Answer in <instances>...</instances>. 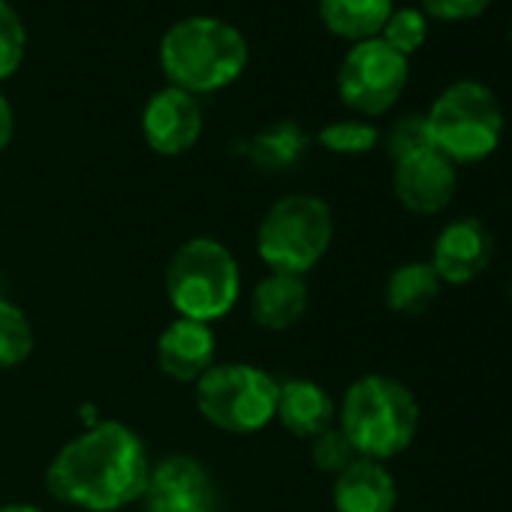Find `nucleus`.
I'll use <instances>...</instances> for the list:
<instances>
[{
	"label": "nucleus",
	"mask_w": 512,
	"mask_h": 512,
	"mask_svg": "<svg viewBox=\"0 0 512 512\" xmlns=\"http://www.w3.org/2000/svg\"><path fill=\"white\" fill-rule=\"evenodd\" d=\"M509 40H512V25H509Z\"/></svg>",
	"instance_id": "30"
},
{
	"label": "nucleus",
	"mask_w": 512,
	"mask_h": 512,
	"mask_svg": "<svg viewBox=\"0 0 512 512\" xmlns=\"http://www.w3.org/2000/svg\"><path fill=\"white\" fill-rule=\"evenodd\" d=\"M166 296L178 317L196 323L223 320L241 296V269L235 253L217 241L196 235L184 241L166 266Z\"/></svg>",
	"instance_id": "4"
},
{
	"label": "nucleus",
	"mask_w": 512,
	"mask_h": 512,
	"mask_svg": "<svg viewBox=\"0 0 512 512\" xmlns=\"http://www.w3.org/2000/svg\"><path fill=\"white\" fill-rule=\"evenodd\" d=\"M410 82V58L389 49L380 37L353 43L338 67V97L362 118L389 112Z\"/></svg>",
	"instance_id": "8"
},
{
	"label": "nucleus",
	"mask_w": 512,
	"mask_h": 512,
	"mask_svg": "<svg viewBox=\"0 0 512 512\" xmlns=\"http://www.w3.org/2000/svg\"><path fill=\"white\" fill-rule=\"evenodd\" d=\"M431 148L449 163L467 166L482 163L500 148L503 139V106L494 91L476 79H458L446 85L431 109L425 112Z\"/></svg>",
	"instance_id": "5"
},
{
	"label": "nucleus",
	"mask_w": 512,
	"mask_h": 512,
	"mask_svg": "<svg viewBox=\"0 0 512 512\" xmlns=\"http://www.w3.org/2000/svg\"><path fill=\"white\" fill-rule=\"evenodd\" d=\"M509 302H512V281H509Z\"/></svg>",
	"instance_id": "29"
},
{
	"label": "nucleus",
	"mask_w": 512,
	"mask_h": 512,
	"mask_svg": "<svg viewBox=\"0 0 512 512\" xmlns=\"http://www.w3.org/2000/svg\"><path fill=\"white\" fill-rule=\"evenodd\" d=\"M338 428L359 458L389 461L401 455L419 431V401L407 383L389 374H365L344 392Z\"/></svg>",
	"instance_id": "3"
},
{
	"label": "nucleus",
	"mask_w": 512,
	"mask_h": 512,
	"mask_svg": "<svg viewBox=\"0 0 512 512\" xmlns=\"http://www.w3.org/2000/svg\"><path fill=\"white\" fill-rule=\"evenodd\" d=\"M338 416L335 398L314 380L296 377L278 386V407L275 419L296 437L314 440L320 431L332 428Z\"/></svg>",
	"instance_id": "16"
},
{
	"label": "nucleus",
	"mask_w": 512,
	"mask_h": 512,
	"mask_svg": "<svg viewBox=\"0 0 512 512\" xmlns=\"http://www.w3.org/2000/svg\"><path fill=\"white\" fill-rule=\"evenodd\" d=\"M0 512H43L31 503H10V506H0Z\"/></svg>",
	"instance_id": "28"
},
{
	"label": "nucleus",
	"mask_w": 512,
	"mask_h": 512,
	"mask_svg": "<svg viewBox=\"0 0 512 512\" xmlns=\"http://www.w3.org/2000/svg\"><path fill=\"white\" fill-rule=\"evenodd\" d=\"M148 473L142 437L118 419H100L61 446L46 470V488L82 512H118L142 500Z\"/></svg>",
	"instance_id": "1"
},
{
	"label": "nucleus",
	"mask_w": 512,
	"mask_h": 512,
	"mask_svg": "<svg viewBox=\"0 0 512 512\" xmlns=\"http://www.w3.org/2000/svg\"><path fill=\"white\" fill-rule=\"evenodd\" d=\"M13 133H16V115H13V106L10 100L0 94V154H4L13 142Z\"/></svg>",
	"instance_id": "27"
},
{
	"label": "nucleus",
	"mask_w": 512,
	"mask_h": 512,
	"mask_svg": "<svg viewBox=\"0 0 512 512\" xmlns=\"http://www.w3.org/2000/svg\"><path fill=\"white\" fill-rule=\"evenodd\" d=\"M214 332L196 320H172L157 338V365L175 383H196L214 362Z\"/></svg>",
	"instance_id": "13"
},
{
	"label": "nucleus",
	"mask_w": 512,
	"mask_h": 512,
	"mask_svg": "<svg viewBox=\"0 0 512 512\" xmlns=\"http://www.w3.org/2000/svg\"><path fill=\"white\" fill-rule=\"evenodd\" d=\"M278 380L247 362L211 365L196 380V410L226 434H256L275 419Z\"/></svg>",
	"instance_id": "7"
},
{
	"label": "nucleus",
	"mask_w": 512,
	"mask_h": 512,
	"mask_svg": "<svg viewBox=\"0 0 512 512\" xmlns=\"http://www.w3.org/2000/svg\"><path fill=\"white\" fill-rule=\"evenodd\" d=\"M440 290H443V284H440L437 272L431 269V263L410 260V263H401L389 275L383 299H386V308L392 314H398V317H419V314H425L437 302Z\"/></svg>",
	"instance_id": "19"
},
{
	"label": "nucleus",
	"mask_w": 512,
	"mask_h": 512,
	"mask_svg": "<svg viewBox=\"0 0 512 512\" xmlns=\"http://www.w3.org/2000/svg\"><path fill=\"white\" fill-rule=\"evenodd\" d=\"M250 61L244 34L217 16L178 19L160 40V70L172 88L193 97L229 88Z\"/></svg>",
	"instance_id": "2"
},
{
	"label": "nucleus",
	"mask_w": 512,
	"mask_h": 512,
	"mask_svg": "<svg viewBox=\"0 0 512 512\" xmlns=\"http://www.w3.org/2000/svg\"><path fill=\"white\" fill-rule=\"evenodd\" d=\"M356 458H359V452L353 449V443L347 440V434H344L338 425L320 431V434L311 440V461H314V467L323 470V473L338 476V473L347 470Z\"/></svg>",
	"instance_id": "24"
},
{
	"label": "nucleus",
	"mask_w": 512,
	"mask_h": 512,
	"mask_svg": "<svg viewBox=\"0 0 512 512\" xmlns=\"http://www.w3.org/2000/svg\"><path fill=\"white\" fill-rule=\"evenodd\" d=\"M308 281L299 275L269 272L250 293V320L266 332H287L308 314Z\"/></svg>",
	"instance_id": "15"
},
{
	"label": "nucleus",
	"mask_w": 512,
	"mask_h": 512,
	"mask_svg": "<svg viewBox=\"0 0 512 512\" xmlns=\"http://www.w3.org/2000/svg\"><path fill=\"white\" fill-rule=\"evenodd\" d=\"M335 217L326 199L314 193H290L269 205L256 226V253L272 272L305 278L329 253Z\"/></svg>",
	"instance_id": "6"
},
{
	"label": "nucleus",
	"mask_w": 512,
	"mask_h": 512,
	"mask_svg": "<svg viewBox=\"0 0 512 512\" xmlns=\"http://www.w3.org/2000/svg\"><path fill=\"white\" fill-rule=\"evenodd\" d=\"M392 10L395 0H317V16L323 28L350 43L380 37Z\"/></svg>",
	"instance_id": "17"
},
{
	"label": "nucleus",
	"mask_w": 512,
	"mask_h": 512,
	"mask_svg": "<svg viewBox=\"0 0 512 512\" xmlns=\"http://www.w3.org/2000/svg\"><path fill=\"white\" fill-rule=\"evenodd\" d=\"M425 148H431L425 115H404L401 121L392 124V130L386 136V151H389L392 163L404 160L416 151H425Z\"/></svg>",
	"instance_id": "25"
},
{
	"label": "nucleus",
	"mask_w": 512,
	"mask_h": 512,
	"mask_svg": "<svg viewBox=\"0 0 512 512\" xmlns=\"http://www.w3.org/2000/svg\"><path fill=\"white\" fill-rule=\"evenodd\" d=\"M0 296H4V293H0Z\"/></svg>",
	"instance_id": "31"
},
{
	"label": "nucleus",
	"mask_w": 512,
	"mask_h": 512,
	"mask_svg": "<svg viewBox=\"0 0 512 512\" xmlns=\"http://www.w3.org/2000/svg\"><path fill=\"white\" fill-rule=\"evenodd\" d=\"M494 260V238L488 226L476 217H458L446 223L431 247V269L440 284L464 287L476 281Z\"/></svg>",
	"instance_id": "10"
},
{
	"label": "nucleus",
	"mask_w": 512,
	"mask_h": 512,
	"mask_svg": "<svg viewBox=\"0 0 512 512\" xmlns=\"http://www.w3.org/2000/svg\"><path fill=\"white\" fill-rule=\"evenodd\" d=\"M317 142L341 157H359L377 148L380 130L365 121V118H347V121H332L317 133Z\"/></svg>",
	"instance_id": "21"
},
{
	"label": "nucleus",
	"mask_w": 512,
	"mask_h": 512,
	"mask_svg": "<svg viewBox=\"0 0 512 512\" xmlns=\"http://www.w3.org/2000/svg\"><path fill=\"white\" fill-rule=\"evenodd\" d=\"M142 500L148 512H214L217 488L202 461L190 455H166L151 464Z\"/></svg>",
	"instance_id": "9"
},
{
	"label": "nucleus",
	"mask_w": 512,
	"mask_h": 512,
	"mask_svg": "<svg viewBox=\"0 0 512 512\" xmlns=\"http://www.w3.org/2000/svg\"><path fill=\"white\" fill-rule=\"evenodd\" d=\"M202 109L199 100L181 88H160L142 109V136L151 151L163 157L187 154L202 136Z\"/></svg>",
	"instance_id": "11"
},
{
	"label": "nucleus",
	"mask_w": 512,
	"mask_h": 512,
	"mask_svg": "<svg viewBox=\"0 0 512 512\" xmlns=\"http://www.w3.org/2000/svg\"><path fill=\"white\" fill-rule=\"evenodd\" d=\"M422 13L437 22H470L479 19L494 0H419Z\"/></svg>",
	"instance_id": "26"
},
{
	"label": "nucleus",
	"mask_w": 512,
	"mask_h": 512,
	"mask_svg": "<svg viewBox=\"0 0 512 512\" xmlns=\"http://www.w3.org/2000/svg\"><path fill=\"white\" fill-rule=\"evenodd\" d=\"M28 52V28L10 0H0V82L16 76Z\"/></svg>",
	"instance_id": "23"
},
{
	"label": "nucleus",
	"mask_w": 512,
	"mask_h": 512,
	"mask_svg": "<svg viewBox=\"0 0 512 512\" xmlns=\"http://www.w3.org/2000/svg\"><path fill=\"white\" fill-rule=\"evenodd\" d=\"M308 133L296 121H278L260 133L247 136L238 145V154L247 157L256 169L263 172H287L293 169L308 151Z\"/></svg>",
	"instance_id": "18"
},
{
	"label": "nucleus",
	"mask_w": 512,
	"mask_h": 512,
	"mask_svg": "<svg viewBox=\"0 0 512 512\" xmlns=\"http://www.w3.org/2000/svg\"><path fill=\"white\" fill-rule=\"evenodd\" d=\"M380 40L389 49H395L398 55L410 58L428 40V16L416 7H395L392 16L386 19L383 31H380Z\"/></svg>",
	"instance_id": "22"
},
{
	"label": "nucleus",
	"mask_w": 512,
	"mask_h": 512,
	"mask_svg": "<svg viewBox=\"0 0 512 512\" xmlns=\"http://www.w3.org/2000/svg\"><path fill=\"white\" fill-rule=\"evenodd\" d=\"M392 187L398 202L413 214H440L458 190V166L440 151L425 148L395 160Z\"/></svg>",
	"instance_id": "12"
},
{
	"label": "nucleus",
	"mask_w": 512,
	"mask_h": 512,
	"mask_svg": "<svg viewBox=\"0 0 512 512\" xmlns=\"http://www.w3.org/2000/svg\"><path fill=\"white\" fill-rule=\"evenodd\" d=\"M335 512H395L398 485L383 461L356 458L335 476L332 485Z\"/></svg>",
	"instance_id": "14"
},
{
	"label": "nucleus",
	"mask_w": 512,
	"mask_h": 512,
	"mask_svg": "<svg viewBox=\"0 0 512 512\" xmlns=\"http://www.w3.org/2000/svg\"><path fill=\"white\" fill-rule=\"evenodd\" d=\"M34 353V326L28 314L0 296V368H16Z\"/></svg>",
	"instance_id": "20"
}]
</instances>
